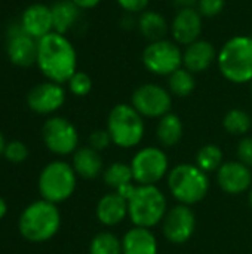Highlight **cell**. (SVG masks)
Returning a JSON list of instances; mask_svg holds the SVG:
<instances>
[{
    "label": "cell",
    "instance_id": "cell-1",
    "mask_svg": "<svg viewBox=\"0 0 252 254\" xmlns=\"http://www.w3.org/2000/svg\"><path fill=\"white\" fill-rule=\"evenodd\" d=\"M36 64L48 80L62 85L77 71V54L65 34L52 31L37 40Z\"/></svg>",
    "mask_w": 252,
    "mask_h": 254
},
{
    "label": "cell",
    "instance_id": "cell-2",
    "mask_svg": "<svg viewBox=\"0 0 252 254\" xmlns=\"http://www.w3.org/2000/svg\"><path fill=\"white\" fill-rule=\"evenodd\" d=\"M116 192L128 201V216L135 226L150 229L160 223L168 213L166 198L156 186L131 183Z\"/></svg>",
    "mask_w": 252,
    "mask_h": 254
},
{
    "label": "cell",
    "instance_id": "cell-3",
    "mask_svg": "<svg viewBox=\"0 0 252 254\" xmlns=\"http://www.w3.org/2000/svg\"><path fill=\"white\" fill-rule=\"evenodd\" d=\"M217 67L221 76L236 85L252 82V36L236 34L218 49Z\"/></svg>",
    "mask_w": 252,
    "mask_h": 254
},
{
    "label": "cell",
    "instance_id": "cell-4",
    "mask_svg": "<svg viewBox=\"0 0 252 254\" xmlns=\"http://www.w3.org/2000/svg\"><path fill=\"white\" fill-rule=\"evenodd\" d=\"M61 226V214L46 199L30 204L19 217V232L30 243H45L55 237Z\"/></svg>",
    "mask_w": 252,
    "mask_h": 254
},
{
    "label": "cell",
    "instance_id": "cell-5",
    "mask_svg": "<svg viewBox=\"0 0 252 254\" xmlns=\"http://www.w3.org/2000/svg\"><path fill=\"white\" fill-rule=\"evenodd\" d=\"M168 188L171 195L184 205L201 202L209 189V180L198 165L180 164L168 174Z\"/></svg>",
    "mask_w": 252,
    "mask_h": 254
},
{
    "label": "cell",
    "instance_id": "cell-6",
    "mask_svg": "<svg viewBox=\"0 0 252 254\" xmlns=\"http://www.w3.org/2000/svg\"><path fill=\"white\" fill-rule=\"evenodd\" d=\"M107 131L113 144L122 149L135 147L144 137V118L132 107V104H116L108 113Z\"/></svg>",
    "mask_w": 252,
    "mask_h": 254
},
{
    "label": "cell",
    "instance_id": "cell-7",
    "mask_svg": "<svg viewBox=\"0 0 252 254\" xmlns=\"http://www.w3.org/2000/svg\"><path fill=\"white\" fill-rule=\"evenodd\" d=\"M76 171L62 161L48 164L39 176V192L49 202L68 199L76 189Z\"/></svg>",
    "mask_w": 252,
    "mask_h": 254
},
{
    "label": "cell",
    "instance_id": "cell-8",
    "mask_svg": "<svg viewBox=\"0 0 252 254\" xmlns=\"http://www.w3.org/2000/svg\"><path fill=\"white\" fill-rule=\"evenodd\" d=\"M141 61L151 74L168 77L183 67V49L178 43L166 37L149 42L143 51Z\"/></svg>",
    "mask_w": 252,
    "mask_h": 254
},
{
    "label": "cell",
    "instance_id": "cell-9",
    "mask_svg": "<svg viewBox=\"0 0 252 254\" xmlns=\"http://www.w3.org/2000/svg\"><path fill=\"white\" fill-rule=\"evenodd\" d=\"M168 156L159 147H144L135 153L131 162L134 182L141 186H156L168 174Z\"/></svg>",
    "mask_w": 252,
    "mask_h": 254
},
{
    "label": "cell",
    "instance_id": "cell-10",
    "mask_svg": "<svg viewBox=\"0 0 252 254\" xmlns=\"http://www.w3.org/2000/svg\"><path fill=\"white\" fill-rule=\"evenodd\" d=\"M131 104L143 118L160 119L171 112L172 95L168 88L162 85L144 83L132 92Z\"/></svg>",
    "mask_w": 252,
    "mask_h": 254
},
{
    "label": "cell",
    "instance_id": "cell-11",
    "mask_svg": "<svg viewBox=\"0 0 252 254\" xmlns=\"http://www.w3.org/2000/svg\"><path fill=\"white\" fill-rule=\"evenodd\" d=\"M42 137L46 147L56 155H70L77 150L79 134L76 127L65 118H49L43 128Z\"/></svg>",
    "mask_w": 252,
    "mask_h": 254
},
{
    "label": "cell",
    "instance_id": "cell-12",
    "mask_svg": "<svg viewBox=\"0 0 252 254\" xmlns=\"http://www.w3.org/2000/svg\"><path fill=\"white\" fill-rule=\"evenodd\" d=\"M163 237L172 244L187 243L196 228V217L189 205L178 204L172 207L162 220Z\"/></svg>",
    "mask_w": 252,
    "mask_h": 254
},
{
    "label": "cell",
    "instance_id": "cell-13",
    "mask_svg": "<svg viewBox=\"0 0 252 254\" xmlns=\"http://www.w3.org/2000/svg\"><path fill=\"white\" fill-rule=\"evenodd\" d=\"M203 30V16L196 7L178 9L169 24V33L172 40L180 46H189L201 39Z\"/></svg>",
    "mask_w": 252,
    "mask_h": 254
},
{
    "label": "cell",
    "instance_id": "cell-14",
    "mask_svg": "<svg viewBox=\"0 0 252 254\" xmlns=\"http://www.w3.org/2000/svg\"><path fill=\"white\" fill-rule=\"evenodd\" d=\"M7 57L18 67H30L37 61V40L30 37L21 24L12 25L7 30Z\"/></svg>",
    "mask_w": 252,
    "mask_h": 254
},
{
    "label": "cell",
    "instance_id": "cell-15",
    "mask_svg": "<svg viewBox=\"0 0 252 254\" xmlns=\"http://www.w3.org/2000/svg\"><path fill=\"white\" fill-rule=\"evenodd\" d=\"M65 101V89L55 82H43L31 88L27 95L28 107L39 115H50L62 107Z\"/></svg>",
    "mask_w": 252,
    "mask_h": 254
},
{
    "label": "cell",
    "instance_id": "cell-16",
    "mask_svg": "<svg viewBox=\"0 0 252 254\" xmlns=\"http://www.w3.org/2000/svg\"><path fill=\"white\" fill-rule=\"evenodd\" d=\"M217 182L223 192L229 195H239L251 188V168L239 161H230L217 171Z\"/></svg>",
    "mask_w": 252,
    "mask_h": 254
},
{
    "label": "cell",
    "instance_id": "cell-17",
    "mask_svg": "<svg viewBox=\"0 0 252 254\" xmlns=\"http://www.w3.org/2000/svg\"><path fill=\"white\" fill-rule=\"evenodd\" d=\"M217 55L218 51L209 40L199 39L184 48L183 67L192 71L193 74L203 73L209 70L214 63H217Z\"/></svg>",
    "mask_w": 252,
    "mask_h": 254
},
{
    "label": "cell",
    "instance_id": "cell-18",
    "mask_svg": "<svg viewBox=\"0 0 252 254\" xmlns=\"http://www.w3.org/2000/svg\"><path fill=\"white\" fill-rule=\"evenodd\" d=\"M22 30L33 39L40 40L53 31L52 10L49 6L42 3H34L25 7L19 21Z\"/></svg>",
    "mask_w": 252,
    "mask_h": 254
},
{
    "label": "cell",
    "instance_id": "cell-19",
    "mask_svg": "<svg viewBox=\"0 0 252 254\" xmlns=\"http://www.w3.org/2000/svg\"><path fill=\"white\" fill-rule=\"evenodd\" d=\"M128 216V201L119 193L104 195L97 204V219L105 226H116Z\"/></svg>",
    "mask_w": 252,
    "mask_h": 254
},
{
    "label": "cell",
    "instance_id": "cell-20",
    "mask_svg": "<svg viewBox=\"0 0 252 254\" xmlns=\"http://www.w3.org/2000/svg\"><path fill=\"white\" fill-rule=\"evenodd\" d=\"M123 254H157V241L147 228L135 226L122 240Z\"/></svg>",
    "mask_w": 252,
    "mask_h": 254
},
{
    "label": "cell",
    "instance_id": "cell-21",
    "mask_svg": "<svg viewBox=\"0 0 252 254\" xmlns=\"http://www.w3.org/2000/svg\"><path fill=\"white\" fill-rule=\"evenodd\" d=\"M137 28L140 34L149 42L165 39L169 31V24L166 18L157 10H144L137 18Z\"/></svg>",
    "mask_w": 252,
    "mask_h": 254
},
{
    "label": "cell",
    "instance_id": "cell-22",
    "mask_svg": "<svg viewBox=\"0 0 252 254\" xmlns=\"http://www.w3.org/2000/svg\"><path fill=\"white\" fill-rule=\"evenodd\" d=\"M73 170L77 176L86 180H92L102 173V159L100 152L92 147H80L73 156Z\"/></svg>",
    "mask_w": 252,
    "mask_h": 254
},
{
    "label": "cell",
    "instance_id": "cell-23",
    "mask_svg": "<svg viewBox=\"0 0 252 254\" xmlns=\"http://www.w3.org/2000/svg\"><path fill=\"white\" fill-rule=\"evenodd\" d=\"M53 31L65 34L70 31L80 18V7H77L71 0H58L50 6Z\"/></svg>",
    "mask_w": 252,
    "mask_h": 254
},
{
    "label": "cell",
    "instance_id": "cell-24",
    "mask_svg": "<svg viewBox=\"0 0 252 254\" xmlns=\"http://www.w3.org/2000/svg\"><path fill=\"white\" fill-rule=\"evenodd\" d=\"M156 137L160 146L174 147L181 141L183 137V122L175 113H168L162 116L157 122Z\"/></svg>",
    "mask_w": 252,
    "mask_h": 254
},
{
    "label": "cell",
    "instance_id": "cell-25",
    "mask_svg": "<svg viewBox=\"0 0 252 254\" xmlns=\"http://www.w3.org/2000/svg\"><path fill=\"white\" fill-rule=\"evenodd\" d=\"M166 88L171 92V95H175L180 98L189 97L196 88L195 74L192 71H189L187 68L181 67L168 76V86Z\"/></svg>",
    "mask_w": 252,
    "mask_h": 254
},
{
    "label": "cell",
    "instance_id": "cell-26",
    "mask_svg": "<svg viewBox=\"0 0 252 254\" xmlns=\"http://www.w3.org/2000/svg\"><path fill=\"white\" fill-rule=\"evenodd\" d=\"M196 165L206 174L218 171L223 165V150L217 144L202 146L196 155Z\"/></svg>",
    "mask_w": 252,
    "mask_h": 254
},
{
    "label": "cell",
    "instance_id": "cell-27",
    "mask_svg": "<svg viewBox=\"0 0 252 254\" xmlns=\"http://www.w3.org/2000/svg\"><path fill=\"white\" fill-rule=\"evenodd\" d=\"M102 177H104L105 185L116 190L126 185H131L134 180L131 165H126L123 162H114V164L108 165L102 171Z\"/></svg>",
    "mask_w": 252,
    "mask_h": 254
},
{
    "label": "cell",
    "instance_id": "cell-28",
    "mask_svg": "<svg viewBox=\"0 0 252 254\" xmlns=\"http://www.w3.org/2000/svg\"><path fill=\"white\" fill-rule=\"evenodd\" d=\"M224 129L232 135H245L252 127L251 116L242 109H232L223 119Z\"/></svg>",
    "mask_w": 252,
    "mask_h": 254
},
{
    "label": "cell",
    "instance_id": "cell-29",
    "mask_svg": "<svg viewBox=\"0 0 252 254\" xmlns=\"http://www.w3.org/2000/svg\"><path fill=\"white\" fill-rule=\"evenodd\" d=\"M89 254H123L122 241L111 232H101L91 241Z\"/></svg>",
    "mask_w": 252,
    "mask_h": 254
},
{
    "label": "cell",
    "instance_id": "cell-30",
    "mask_svg": "<svg viewBox=\"0 0 252 254\" xmlns=\"http://www.w3.org/2000/svg\"><path fill=\"white\" fill-rule=\"evenodd\" d=\"M67 83L70 92L76 97H86L92 89V79L85 71H76Z\"/></svg>",
    "mask_w": 252,
    "mask_h": 254
},
{
    "label": "cell",
    "instance_id": "cell-31",
    "mask_svg": "<svg viewBox=\"0 0 252 254\" xmlns=\"http://www.w3.org/2000/svg\"><path fill=\"white\" fill-rule=\"evenodd\" d=\"M3 155L9 162L21 164L28 158V149L22 141H10V143L6 144Z\"/></svg>",
    "mask_w": 252,
    "mask_h": 254
},
{
    "label": "cell",
    "instance_id": "cell-32",
    "mask_svg": "<svg viewBox=\"0 0 252 254\" xmlns=\"http://www.w3.org/2000/svg\"><path fill=\"white\" fill-rule=\"evenodd\" d=\"M226 7V0H198L196 9L203 18H214Z\"/></svg>",
    "mask_w": 252,
    "mask_h": 254
},
{
    "label": "cell",
    "instance_id": "cell-33",
    "mask_svg": "<svg viewBox=\"0 0 252 254\" xmlns=\"http://www.w3.org/2000/svg\"><path fill=\"white\" fill-rule=\"evenodd\" d=\"M111 143L113 141L107 129H97L89 135V147H92L97 152L105 150Z\"/></svg>",
    "mask_w": 252,
    "mask_h": 254
},
{
    "label": "cell",
    "instance_id": "cell-34",
    "mask_svg": "<svg viewBox=\"0 0 252 254\" xmlns=\"http://www.w3.org/2000/svg\"><path fill=\"white\" fill-rule=\"evenodd\" d=\"M116 3L125 13L140 15L141 12L147 10L150 0H116Z\"/></svg>",
    "mask_w": 252,
    "mask_h": 254
},
{
    "label": "cell",
    "instance_id": "cell-35",
    "mask_svg": "<svg viewBox=\"0 0 252 254\" xmlns=\"http://www.w3.org/2000/svg\"><path fill=\"white\" fill-rule=\"evenodd\" d=\"M238 158L247 167H252V137H244L238 143Z\"/></svg>",
    "mask_w": 252,
    "mask_h": 254
},
{
    "label": "cell",
    "instance_id": "cell-36",
    "mask_svg": "<svg viewBox=\"0 0 252 254\" xmlns=\"http://www.w3.org/2000/svg\"><path fill=\"white\" fill-rule=\"evenodd\" d=\"M77 7H80L82 10H86V9H94L97 7L101 0H71Z\"/></svg>",
    "mask_w": 252,
    "mask_h": 254
},
{
    "label": "cell",
    "instance_id": "cell-37",
    "mask_svg": "<svg viewBox=\"0 0 252 254\" xmlns=\"http://www.w3.org/2000/svg\"><path fill=\"white\" fill-rule=\"evenodd\" d=\"M174 4L178 7V9H184V7H196L198 4V0H172Z\"/></svg>",
    "mask_w": 252,
    "mask_h": 254
},
{
    "label": "cell",
    "instance_id": "cell-38",
    "mask_svg": "<svg viewBox=\"0 0 252 254\" xmlns=\"http://www.w3.org/2000/svg\"><path fill=\"white\" fill-rule=\"evenodd\" d=\"M6 213H7V204H6V201L0 196V220L6 216Z\"/></svg>",
    "mask_w": 252,
    "mask_h": 254
},
{
    "label": "cell",
    "instance_id": "cell-39",
    "mask_svg": "<svg viewBox=\"0 0 252 254\" xmlns=\"http://www.w3.org/2000/svg\"><path fill=\"white\" fill-rule=\"evenodd\" d=\"M4 147H6V141H4V137H3V134L0 132V155L4 152Z\"/></svg>",
    "mask_w": 252,
    "mask_h": 254
},
{
    "label": "cell",
    "instance_id": "cell-40",
    "mask_svg": "<svg viewBox=\"0 0 252 254\" xmlns=\"http://www.w3.org/2000/svg\"><path fill=\"white\" fill-rule=\"evenodd\" d=\"M248 199H250V205H251V210H252V188H251V190H250V196H248Z\"/></svg>",
    "mask_w": 252,
    "mask_h": 254
},
{
    "label": "cell",
    "instance_id": "cell-41",
    "mask_svg": "<svg viewBox=\"0 0 252 254\" xmlns=\"http://www.w3.org/2000/svg\"><path fill=\"white\" fill-rule=\"evenodd\" d=\"M250 85H251V95H252V82H251V83H250Z\"/></svg>",
    "mask_w": 252,
    "mask_h": 254
}]
</instances>
